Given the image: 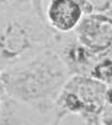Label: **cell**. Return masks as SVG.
<instances>
[{
  "instance_id": "ba28073f",
  "label": "cell",
  "mask_w": 112,
  "mask_h": 125,
  "mask_svg": "<svg viewBox=\"0 0 112 125\" xmlns=\"http://www.w3.org/2000/svg\"><path fill=\"white\" fill-rule=\"evenodd\" d=\"M100 124L112 125V85L107 86L105 92V104L100 115Z\"/></svg>"
},
{
  "instance_id": "9c48e42d",
  "label": "cell",
  "mask_w": 112,
  "mask_h": 125,
  "mask_svg": "<svg viewBox=\"0 0 112 125\" xmlns=\"http://www.w3.org/2000/svg\"><path fill=\"white\" fill-rule=\"evenodd\" d=\"M32 9L30 0H0V14Z\"/></svg>"
},
{
  "instance_id": "3957f363",
  "label": "cell",
  "mask_w": 112,
  "mask_h": 125,
  "mask_svg": "<svg viewBox=\"0 0 112 125\" xmlns=\"http://www.w3.org/2000/svg\"><path fill=\"white\" fill-rule=\"evenodd\" d=\"M107 86L90 75H72L63 86L53 108V123L78 115L86 124L100 125Z\"/></svg>"
},
{
  "instance_id": "52a82bcc",
  "label": "cell",
  "mask_w": 112,
  "mask_h": 125,
  "mask_svg": "<svg viewBox=\"0 0 112 125\" xmlns=\"http://www.w3.org/2000/svg\"><path fill=\"white\" fill-rule=\"evenodd\" d=\"M90 76L101 81L106 86L112 85V59L99 55L95 65L90 71Z\"/></svg>"
},
{
  "instance_id": "277c9868",
  "label": "cell",
  "mask_w": 112,
  "mask_h": 125,
  "mask_svg": "<svg viewBox=\"0 0 112 125\" xmlns=\"http://www.w3.org/2000/svg\"><path fill=\"white\" fill-rule=\"evenodd\" d=\"M74 32L81 44L100 55L112 44V19L99 11L84 15Z\"/></svg>"
},
{
  "instance_id": "30bf717a",
  "label": "cell",
  "mask_w": 112,
  "mask_h": 125,
  "mask_svg": "<svg viewBox=\"0 0 112 125\" xmlns=\"http://www.w3.org/2000/svg\"><path fill=\"white\" fill-rule=\"evenodd\" d=\"M44 1L46 0H30V4H31L33 12L37 16H39L42 20H44Z\"/></svg>"
},
{
  "instance_id": "7a4b0ae2",
  "label": "cell",
  "mask_w": 112,
  "mask_h": 125,
  "mask_svg": "<svg viewBox=\"0 0 112 125\" xmlns=\"http://www.w3.org/2000/svg\"><path fill=\"white\" fill-rule=\"evenodd\" d=\"M4 16L0 25V71L53 45L55 32L32 9L6 12Z\"/></svg>"
},
{
  "instance_id": "6da1fadb",
  "label": "cell",
  "mask_w": 112,
  "mask_h": 125,
  "mask_svg": "<svg viewBox=\"0 0 112 125\" xmlns=\"http://www.w3.org/2000/svg\"><path fill=\"white\" fill-rule=\"evenodd\" d=\"M69 77L68 69L53 47L1 71L6 96L31 112L47 116H52L55 99Z\"/></svg>"
},
{
  "instance_id": "8992f818",
  "label": "cell",
  "mask_w": 112,
  "mask_h": 125,
  "mask_svg": "<svg viewBox=\"0 0 112 125\" xmlns=\"http://www.w3.org/2000/svg\"><path fill=\"white\" fill-rule=\"evenodd\" d=\"M83 16L84 12L75 0H49L44 10L47 25L59 34L73 32Z\"/></svg>"
},
{
  "instance_id": "8fae6325",
  "label": "cell",
  "mask_w": 112,
  "mask_h": 125,
  "mask_svg": "<svg viewBox=\"0 0 112 125\" xmlns=\"http://www.w3.org/2000/svg\"><path fill=\"white\" fill-rule=\"evenodd\" d=\"M96 11L102 12V14H105L108 17L112 19V0H106L102 5L96 6Z\"/></svg>"
},
{
  "instance_id": "5b68a950",
  "label": "cell",
  "mask_w": 112,
  "mask_h": 125,
  "mask_svg": "<svg viewBox=\"0 0 112 125\" xmlns=\"http://www.w3.org/2000/svg\"><path fill=\"white\" fill-rule=\"evenodd\" d=\"M61 56L63 64L72 75H90L99 55L92 53L89 48L81 44L76 37L69 39L59 38V33H55L52 45Z\"/></svg>"
},
{
  "instance_id": "7c38bea8",
  "label": "cell",
  "mask_w": 112,
  "mask_h": 125,
  "mask_svg": "<svg viewBox=\"0 0 112 125\" xmlns=\"http://www.w3.org/2000/svg\"><path fill=\"white\" fill-rule=\"evenodd\" d=\"M5 97H6V93H4V92L0 91V110H1V107H3V103H4Z\"/></svg>"
}]
</instances>
